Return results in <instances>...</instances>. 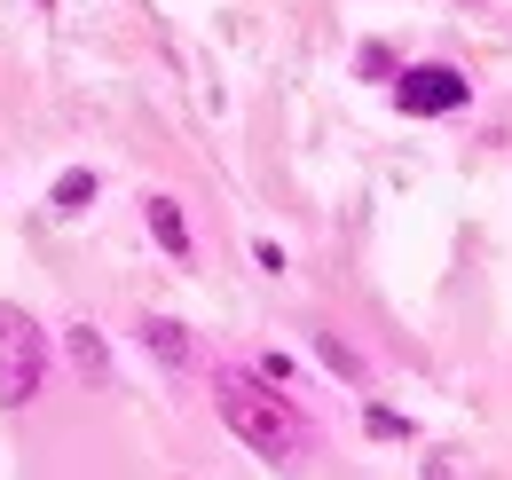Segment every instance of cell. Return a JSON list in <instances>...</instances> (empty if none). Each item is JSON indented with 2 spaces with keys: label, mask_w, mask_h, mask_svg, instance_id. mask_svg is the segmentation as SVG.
I'll list each match as a JSON object with an SVG mask.
<instances>
[{
  "label": "cell",
  "mask_w": 512,
  "mask_h": 480,
  "mask_svg": "<svg viewBox=\"0 0 512 480\" xmlns=\"http://www.w3.org/2000/svg\"><path fill=\"white\" fill-rule=\"evenodd\" d=\"M394 103H402L410 119H449V111L473 103V79H465L457 63H410V71L394 79Z\"/></svg>",
  "instance_id": "obj_3"
},
{
  "label": "cell",
  "mask_w": 512,
  "mask_h": 480,
  "mask_svg": "<svg viewBox=\"0 0 512 480\" xmlns=\"http://www.w3.org/2000/svg\"><path fill=\"white\" fill-rule=\"evenodd\" d=\"M363 425H371L379 441H410V418H402V410H386V402H371V410H363Z\"/></svg>",
  "instance_id": "obj_9"
},
{
  "label": "cell",
  "mask_w": 512,
  "mask_h": 480,
  "mask_svg": "<svg viewBox=\"0 0 512 480\" xmlns=\"http://www.w3.org/2000/svg\"><path fill=\"white\" fill-rule=\"evenodd\" d=\"M213 410H221V425H229L253 457H276V465L316 441V425L300 418V402L276 394L260 370H221V378H213Z\"/></svg>",
  "instance_id": "obj_1"
},
{
  "label": "cell",
  "mask_w": 512,
  "mask_h": 480,
  "mask_svg": "<svg viewBox=\"0 0 512 480\" xmlns=\"http://www.w3.org/2000/svg\"><path fill=\"white\" fill-rule=\"evenodd\" d=\"M142 347H150V355L166 362V370H190V362H197V347H190V331H182V323H174V315H150V323H142Z\"/></svg>",
  "instance_id": "obj_5"
},
{
  "label": "cell",
  "mask_w": 512,
  "mask_h": 480,
  "mask_svg": "<svg viewBox=\"0 0 512 480\" xmlns=\"http://www.w3.org/2000/svg\"><path fill=\"white\" fill-rule=\"evenodd\" d=\"M316 355L331 362V370H339V378H355V386H363V355H355V347H339V339H331V331H316Z\"/></svg>",
  "instance_id": "obj_8"
},
{
  "label": "cell",
  "mask_w": 512,
  "mask_h": 480,
  "mask_svg": "<svg viewBox=\"0 0 512 480\" xmlns=\"http://www.w3.org/2000/svg\"><path fill=\"white\" fill-rule=\"evenodd\" d=\"M142 221H150V237H158L166 260H190V252H197V244H190V221H182V205H174V197H142Z\"/></svg>",
  "instance_id": "obj_4"
},
{
  "label": "cell",
  "mask_w": 512,
  "mask_h": 480,
  "mask_svg": "<svg viewBox=\"0 0 512 480\" xmlns=\"http://www.w3.org/2000/svg\"><path fill=\"white\" fill-rule=\"evenodd\" d=\"M40 8H56V0H40Z\"/></svg>",
  "instance_id": "obj_10"
},
{
  "label": "cell",
  "mask_w": 512,
  "mask_h": 480,
  "mask_svg": "<svg viewBox=\"0 0 512 480\" xmlns=\"http://www.w3.org/2000/svg\"><path fill=\"white\" fill-rule=\"evenodd\" d=\"M48 386V331L24 307H0V410H24Z\"/></svg>",
  "instance_id": "obj_2"
},
{
  "label": "cell",
  "mask_w": 512,
  "mask_h": 480,
  "mask_svg": "<svg viewBox=\"0 0 512 480\" xmlns=\"http://www.w3.org/2000/svg\"><path fill=\"white\" fill-rule=\"evenodd\" d=\"M48 205H56V213H87V205H95V174H87V166L56 174V197H48Z\"/></svg>",
  "instance_id": "obj_6"
},
{
  "label": "cell",
  "mask_w": 512,
  "mask_h": 480,
  "mask_svg": "<svg viewBox=\"0 0 512 480\" xmlns=\"http://www.w3.org/2000/svg\"><path fill=\"white\" fill-rule=\"evenodd\" d=\"M71 362H79L87 378H103V370H111V355H103V339H95L87 323H71Z\"/></svg>",
  "instance_id": "obj_7"
}]
</instances>
